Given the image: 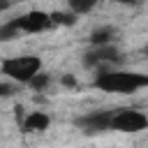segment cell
Masks as SVG:
<instances>
[{"mask_svg":"<svg viewBox=\"0 0 148 148\" xmlns=\"http://www.w3.org/2000/svg\"><path fill=\"white\" fill-rule=\"evenodd\" d=\"M49 83H51V76H49V74H44V72H39V74H35V76L30 79V83H28V86H30L32 90L42 92V90H46V86H49Z\"/></svg>","mask_w":148,"mask_h":148,"instance_id":"obj_12","label":"cell"},{"mask_svg":"<svg viewBox=\"0 0 148 148\" xmlns=\"http://www.w3.org/2000/svg\"><path fill=\"white\" fill-rule=\"evenodd\" d=\"M146 127H148V118H146V113L139 111V109L123 106V109H113V111H111V125H109L111 132L136 134V132H143Z\"/></svg>","mask_w":148,"mask_h":148,"instance_id":"obj_3","label":"cell"},{"mask_svg":"<svg viewBox=\"0 0 148 148\" xmlns=\"http://www.w3.org/2000/svg\"><path fill=\"white\" fill-rule=\"evenodd\" d=\"M16 92V83H0V97H9Z\"/></svg>","mask_w":148,"mask_h":148,"instance_id":"obj_13","label":"cell"},{"mask_svg":"<svg viewBox=\"0 0 148 148\" xmlns=\"http://www.w3.org/2000/svg\"><path fill=\"white\" fill-rule=\"evenodd\" d=\"M111 111L113 109H97V111H88L86 116L76 118V127H81L86 134H102V132H111Z\"/></svg>","mask_w":148,"mask_h":148,"instance_id":"obj_6","label":"cell"},{"mask_svg":"<svg viewBox=\"0 0 148 148\" xmlns=\"http://www.w3.org/2000/svg\"><path fill=\"white\" fill-rule=\"evenodd\" d=\"M7 7H12V0H0V12H5Z\"/></svg>","mask_w":148,"mask_h":148,"instance_id":"obj_16","label":"cell"},{"mask_svg":"<svg viewBox=\"0 0 148 148\" xmlns=\"http://www.w3.org/2000/svg\"><path fill=\"white\" fill-rule=\"evenodd\" d=\"M116 37H118V30L113 25H102V28H95L88 39L92 46H104V44H113Z\"/></svg>","mask_w":148,"mask_h":148,"instance_id":"obj_8","label":"cell"},{"mask_svg":"<svg viewBox=\"0 0 148 148\" xmlns=\"http://www.w3.org/2000/svg\"><path fill=\"white\" fill-rule=\"evenodd\" d=\"M97 2H99V0H67V7H69V12H72L74 16H79V14L92 12V9L97 7Z\"/></svg>","mask_w":148,"mask_h":148,"instance_id":"obj_9","label":"cell"},{"mask_svg":"<svg viewBox=\"0 0 148 148\" xmlns=\"http://www.w3.org/2000/svg\"><path fill=\"white\" fill-rule=\"evenodd\" d=\"M42 72V58L39 56H12L0 60V74H5L16 86H28L35 74Z\"/></svg>","mask_w":148,"mask_h":148,"instance_id":"obj_2","label":"cell"},{"mask_svg":"<svg viewBox=\"0 0 148 148\" xmlns=\"http://www.w3.org/2000/svg\"><path fill=\"white\" fill-rule=\"evenodd\" d=\"M123 62L120 51L113 44H104V46H92L83 53V65L86 67H99L104 69V65H118Z\"/></svg>","mask_w":148,"mask_h":148,"instance_id":"obj_5","label":"cell"},{"mask_svg":"<svg viewBox=\"0 0 148 148\" xmlns=\"http://www.w3.org/2000/svg\"><path fill=\"white\" fill-rule=\"evenodd\" d=\"M49 125H51V118H49V113H44V111H30L25 118H23V123H21V127H23V132H46L49 130Z\"/></svg>","mask_w":148,"mask_h":148,"instance_id":"obj_7","label":"cell"},{"mask_svg":"<svg viewBox=\"0 0 148 148\" xmlns=\"http://www.w3.org/2000/svg\"><path fill=\"white\" fill-rule=\"evenodd\" d=\"M21 32L16 30V25L12 23V18L9 21H5L2 25H0V42H12V39H16Z\"/></svg>","mask_w":148,"mask_h":148,"instance_id":"obj_11","label":"cell"},{"mask_svg":"<svg viewBox=\"0 0 148 148\" xmlns=\"http://www.w3.org/2000/svg\"><path fill=\"white\" fill-rule=\"evenodd\" d=\"M92 86L102 92H120L130 95L148 86V76L141 72H127V69H97Z\"/></svg>","mask_w":148,"mask_h":148,"instance_id":"obj_1","label":"cell"},{"mask_svg":"<svg viewBox=\"0 0 148 148\" xmlns=\"http://www.w3.org/2000/svg\"><path fill=\"white\" fill-rule=\"evenodd\" d=\"M12 23L16 25L18 32H25V35H37V32H44L49 30L53 23H51V16L42 9H32V12H25L16 18H12Z\"/></svg>","mask_w":148,"mask_h":148,"instance_id":"obj_4","label":"cell"},{"mask_svg":"<svg viewBox=\"0 0 148 148\" xmlns=\"http://www.w3.org/2000/svg\"><path fill=\"white\" fill-rule=\"evenodd\" d=\"M49 16H51V23L53 25H74L76 23V16L72 12H53Z\"/></svg>","mask_w":148,"mask_h":148,"instance_id":"obj_10","label":"cell"},{"mask_svg":"<svg viewBox=\"0 0 148 148\" xmlns=\"http://www.w3.org/2000/svg\"><path fill=\"white\" fill-rule=\"evenodd\" d=\"M62 83H65V86H69V88H76V79H74V76H69V74H67V76H62Z\"/></svg>","mask_w":148,"mask_h":148,"instance_id":"obj_14","label":"cell"},{"mask_svg":"<svg viewBox=\"0 0 148 148\" xmlns=\"http://www.w3.org/2000/svg\"><path fill=\"white\" fill-rule=\"evenodd\" d=\"M116 2H120V5H130V7H136V5H141V0H116Z\"/></svg>","mask_w":148,"mask_h":148,"instance_id":"obj_15","label":"cell"}]
</instances>
